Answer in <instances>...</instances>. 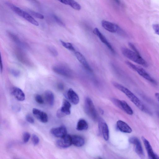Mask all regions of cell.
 I'll return each instance as SVG.
<instances>
[{
    "mask_svg": "<svg viewBox=\"0 0 159 159\" xmlns=\"http://www.w3.org/2000/svg\"><path fill=\"white\" fill-rule=\"evenodd\" d=\"M155 96L157 100L159 102V93H155Z\"/></svg>",
    "mask_w": 159,
    "mask_h": 159,
    "instance_id": "obj_40",
    "label": "cell"
},
{
    "mask_svg": "<svg viewBox=\"0 0 159 159\" xmlns=\"http://www.w3.org/2000/svg\"><path fill=\"white\" fill-rule=\"evenodd\" d=\"M112 101L115 105L123 110L127 114L130 115H133V111L132 109L125 101L113 98L112 99Z\"/></svg>",
    "mask_w": 159,
    "mask_h": 159,
    "instance_id": "obj_6",
    "label": "cell"
},
{
    "mask_svg": "<svg viewBox=\"0 0 159 159\" xmlns=\"http://www.w3.org/2000/svg\"><path fill=\"white\" fill-rule=\"evenodd\" d=\"M48 50L54 56H57L58 54L57 50L53 47H49Z\"/></svg>",
    "mask_w": 159,
    "mask_h": 159,
    "instance_id": "obj_34",
    "label": "cell"
},
{
    "mask_svg": "<svg viewBox=\"0 0 159 159\" xmlns=\"http://www.w3.org/2000/svg\"><path fill=\"white\" fill-rule=\"evenodd\" d=\"M30 12L32 16L37 18L41 19H43L44 18V16L39 13L32 11H30Z\"/></svg>",
    "mask_w": 159,
    "mask_h": 159,
    "instance_id": "obj_29",
    "label": "cell"
},
{
    "mask_svg": "<svg viewBox=\"0 0 159 159\" xmlns=\"http://www.w3.org/2000/svg\"><path fill=\"white\" fill-rule=\"evenodd\" d=\"M93 32L98 37L102 42L106 45L112 53L114 54L115 53V51L111 44L108 41L105 36L100 32L98 28H95L93 30Z\"/></svg>",
    "mask_w": 159,
    "mask_h": 159,
    "instance_id": "obj_11",
    "label": "cell"
},
{
    "mask_svg": "<svg viewBox=\"0 0 159 159\" xmlns=\"http://www.w3.org/2000/svg\"><path fill=\"white\" fill-rule=\"evenodd\" d=\"M8 34L10 38L14 42L21 46L23 47L24 46L25 47L26 46V45L24 43L22 42L18 37L15 34L10 32H8Z\"/></svg>",
    "mask_w": 159,
    "mask_h": 159,
    "instance_id": "obj_27",
    "label": "cell"
},
{
    "mask_svg": "<svg viewBox=\"0 0 159 159\" xmlns=\"http://www.w3.org/2000/svg\"><path fill=\"white\" fill-rule=\"evenodd\" d=\"M147 151L149 159H157V155L155 153L149 142L144 137L142 138Z\"/></svg>",
    "mask_w": 159,
    "mask_h": 159,
    "instance_id": "obj_15",
    "label": "cell"
},
{
    "mask_svg": "<svg viewBox=\"0 0 159 159\" xmlns=\"http://www.w3.org/2000/svg\"><path fill=\"white\" fill-rule=\"evenodd\" d=\"M102 27L106 30L112 33L124 34V31L117 25L109 21L103 20L101 21Z\"/></svg>",
    "mask_w": 159,
    "mask_h": 159,
    "instance_id": "obj_5",
    "label": "cell"
},
{
    "mask_svg": "<svg viewBox=\"0 0 159 159\" xmlns=\"http://www.w3.org/2000/svg\"><path fill=\"white\" fill-rule=\"evenodd\" d=\"M71 136L72 143L75 146L77 147H80L84 144L85 140L82 137L76 135Z\"/></svg>",
    "mask_w": 159,
    "mask_h": 159,
    "instance_id": "obj_21",
    "label": "cell"
},
{
    "mask_svg": "<svg viewBox=\"0 0 159 159\" xmlns=\"http://www.w3.org/2000/svg\"><path fill=\"white\" fill-rule=\"evenodd\" d=\"M26 119L29 123L33 124L34 122V120L33 118L30 115L28 114L26 115Z\"/></svg>",
    "mask_w": 159,
    "mask_h": 159,
    "instance_id": "obj_38",
    "label": "cell"
},
{
    "mask_svg": "<svg viewBox=\"0 0 159 159\" xmlns=\"http://www.w3.org/2000/svg\"><path fill=\"white\" fill-rule=\"evenodd\" d=\"M128 45L133 50V51L136 53L140 55L139 51L133 43L130 42H129L128 43Z\"/></svg>",
    "mask_w": 159,
    "mask_h": 159,
    "instance_id": "obj_35",
    "label": "cell"
},
{
    "mask_svg": "<svg viewBox=\"0 0 159 159\" xmlns=\"http://www.w3.org/2000/svg\"><path fill=\"white\" fill-rule=\"evenodd\" d=\"M32 140L33 144L34 145H37L39 142V139L35 134H33L32 136Z\"/></svg>",
    "mask_w": 159,
    "mask_h": 159,
    "instance_id": "obj_32",
    "label": "cell"
},
{
    "mask_svg": "<svg viewBox=\"0 0 159 159\" xmlns=\"http://www.w3.org/2000/svg\"><path fill=\"white\" fill-rule=\"evenodd\" d=\"M35 100L39 104H43L44 103V100L43 98L39 94H37L35 95Z\"/></svg>",
    "mask_w": 159,
    "mask_h": 159,
    "instance_id": "obj_31",
    "label": "cell"
},
{
    "mask_svg": "<svg viewBox=\"0 0 159 159\" xmlns=\"http://www.w3.org/2000/svg\"><path fill=\"white\" fill-rule=\"evenodd\" d=\"M60 42L62 45L65 48L72 51H75L74 47L71 43L65 42L62 40H61Z\"/></svg>",
    "mask_w": 159,
    "mask_h": 159,
    "instance_id": "obj_28",
    "label": "cell"
},
{
    "mask_svg": "<svg viewBox=\"0 0 159 159\" xmlns=\"http://www.w3.org/2000/svg\"><path fill=\"white\" fill-rule=\"evenodd\" d=\"M71 107V105L70 102L67 100L64 99L63 101L62 106L57 111L61 116L63 117L66 115H70Z\"/></svg>",
    "mask_w": 159,
    "mask_h": 159,
    "instance_id": "obj_14",
    "label": "cell"
},
{
    "mask_svg": "<svg viewBox=\"0 0 159 159\" xmlns=\"http://www.w3.org/2000/svg\"><path fill=\"white\" fill-rule=\"evenodd\" d=\"M121 52L125 57L132 61L145 67L148 66L147 62L142 58L140 55L126 48H122Z\"/></svg>",
    "mask_w": 159,
    "mask_h": 159,
    "instance_id": "obj_2",
    "label": "cell"
},
{
    "mask_svg": "<svg viewBox=\"0 0 159 159\" xmlns=\"http://www.w3.org/2000/svg\"><path fill=\"white\" fill-rule=\"evenodd\" d=\"M30 137V134L27 132H25L23 135V140L24 143H26L29 140Z\"/></svg>",
    "mask_w": 159,
    "mask_h": 159,
    "instance_id": "obj_33",
    "label": "cell"
},
{
    "mask_svg": "<svg viewBox=\"0 0 159 159\" xmlns=\"http://www.w3.org/2000/svg\"><path fill=\"white\" fill-rule=\"evenodd\" d=\"M11 93L16 99L19 101H23L25 99V94L22 90L19 88H13L11 91Z\"/></svg>",
    "mask_w": 159,
    "mask_h": 159,
    "instance_id": "obj_19",
    "label": "cell"
},
{
    "mask_svg": "<svg viewBox=\"0 0 159 159\" xmlns=\"http://www.w3.org/2000/svg\"><path fill=\"white\" fill-rule=\"evenodd\" d=\"M129 142L134 146L135 151L137 154L141 157H143L144 153L142 146L139 139L135 137L130 138Z\"/></svg>",
    "mask_w": 159,
    "mask_h": 159,
    "instance_id": "obj_8",
    "label": "cell"
},
{
    "mask_svg": "<svg viewBox=\"0 0 159 159\" xmlns=\"http://www.w3.org/2000/svg\"><path fill=\"white\" fill-rule=\"evenodd\" d=\"M3 64L2 63V59H1V64H0V71L2 73V70H3Z\"/></svg>",
    "mask_w": 159,
    "mask_h": 159,
    "instance_id": "obj_41",
    "label": "cell"
},
{
    "mask_svg": "<svg viewBox=\"0 0 159 159\" xmlns=\"http://www.w3.org/2000/svg\"><path fill=\"white\" fill-rule=\"evenodd\" d=\"M152 28L156 34L159 35V24H153Z\"/></svg>",
    "mask_w": 159,
    "mask_h": 159,
    "instance_id": "obj_36",
    "label": "cell"
},
{
    "mask_svg": "<svg viewBox=\"0 0 159 159\" xmlns=\"http://www.w3.org/2000/svg\"><path fill=\"white\" fill-rule=\"evenodd\" d=\"M62 3L70 6L75 10H80L81 8L80 5L76 1L72 0H61L59 1Z\"/></svg>",
    "mask_w": 159,
    "mask_h": 159,
    "instance_id": "obj_22",
    "label": "cell"
},
{
    "mask_svg": "<svg viewBox=\"0 0 159 159\" xmlns=\"http://www.w3.org/2000/svg\"><path fill=\"white\" fill-rule=\"evenodd\" d=\"M32 112L35 117L40 122L43 123L48 122V117L45 112L35 108L33 109Z\"/></svg>",
    "mask_w": 159,
    "mask_h": 159,
    "instance_id": "obj_13",
    "label": "cell"
},
{
    "mask_svg": "<svg viewBox=\"0 0 159 159\" xmlns=\"http://www.w3.org/2000/svg\"><path fill=\"white\" fill-rule=\"evenodd\" d=\"M7 5L16 13L18 15L22 16L24 12L22 10L10 3L7 2Z\"/></svg>",
    "mask_w": 159,
    "mask_h": 159,
    "instance_id": "obj_26",
    "label": "cell"
},
{
    "mask_svg": "<svg viewBox=\"0 0 159 159\" xmlns=\"http://www.w3.org/2000/svg\"><path fill=\"white\" fill-rule=\"evenodd\" d=\"M15 52L16 57L21 62L26 65L30 64V61L21 49L16 48Z\"/></svg>",
    "mask_w": 159,
    "mask_h": 159,
    "instance_id": "obj_16",
    "label": "cell"
},
{
    "mask_svg": "<svg viewBox=\"0 0 159 159\" xmlns=\"http://www.w3.org/2000/svg\"><path fill=\"white\" fill-rule=\"evenodd\" d=\"M10 72L15 77L18 76L20 74V71L19 70L14 69H11Z\"/></svg>",
    "mask_w": 159,
    "mask_h": 159,
    "instance_id": "obj_37",
    "label": "cell"
},
{
    "mask_svg": "<svg viewBox=\"0 0 159 159\" xmlns=\"http://www.w3.org/2000/svg\"><path fill=\"white\" fill-rule=\"evenodd\" d=\"M84 110L86 114L93 120L98 119V114L92 101L89 98H86L84 102Z\"/></svg>",
    "mask_w": 159,
    "mask_h": 159,
    "instance_id": "obj_4",
    "label": "cell"
},
{
    "mask_svg": "<svg viewBox=\"0 0 159 159\" xmlns=\"http://www.w3.org/2000/svg\"><path fill=\"white\" fill-rule=\"evenodd\" d=\"M53 71L56 73L67 77H70L72 74L70 69L63 65H57L52 68Z\"/></svg>",
    "mask_w": 159,
    "mask_h": 159,
    "instance_id": "obj_7",
    "label": "cell"
},
{
    "mask_svg": "<svg viewBox=\"0 0 159 159\" xmlns=\"http://www.w3.org/2000/svg\"><path fill=\"white\" fill-rule=\"evenodd\" d=\"M114 86L117 89L124 93L128 98L141 111L150 114L151 112L139 99L132 92L122 85L113 82Z\"/></svg>",
    "mask_w": 159,
    "mask_h": 159,
    "instance_id": "obj_1",
    "label": "cell"
},
{
    "mask_svg": "<svg viewBox=\"0 0 159 159\" xmlns=\"http://www.w3.org/2000/svg\"><path fill=\"white\" fill-rule=\"evenodd\" d=\"M98 159H102V158H101L100 157H99L98 158Z\"/></svg>",
    "mask_w": 159,
    "mask_h": 159,
    "instance_id": "obj_42",
    "label": "cell"
},
{
    "mask_svg": "<svg viewBox=\"0 0 159 159\" xmlns=\"http://www.w3.org/2000/svg\"><path fill=\"white\" fill-rule=\"evenodd\" d=\"M67 96L69 100L73 104L77 105L80 101L77 94L71 89H69L67 93Z\"/></svg>",
    "mask_w": 159,
    "mask_h": 159,
    "instance_id": "obj_20",
    "label": "cell"
},
{
    "mask_svg": "<svg viewBox=\"0 0 159 159\" xmlns=\"http://www.w3.org/2000/svg\"><path fill=\"white\" fill-rule=\"evenodd\" d=\"M45 99L50 105L52 106L54 103V97L53 93L50 91H46L44 94Z\"/></svg>",
    "mask_w": 159,
    "mask_h": 159,
    "instance_id": "obj_23",
    "label": "cell"
},
{
    "mask_svg": "<svg viewBox=\"0 0 159 159\" xmlns=\"http://www.w3.org/2000/svg\"><path fill=\"white\" fill-rule=\"evenodd\" d=\"M116 126L118 129L121 132L130 133L132 132L131 128L126 123L122 120L117 121Z\"/></svg>",
    "mask_w": 159,
    "mask_h": 159,
    "instance_id": "obj_18",
    "label": "cell"
},
{
    "mask_svg": "<svg viewBox=\"0 0 159 159\" xmlns=\"http://www.w3.org/2000/svg\"><path fill=\"white\" fill-rule=\"evenodd\" d=\"M157 114H158V116H159V112L157 113Z\"/></svg>",
    "mask_w": 159,
    "mask_h": 159,
    "instance_id": "obj_43",
    "label": "cell"
},
{
    "mask_svg": "<svg viewBox=\"0 0 159 159\" xmlns=\"http://www.w3.org/2000/svg\"><path fill=\"white\" fill-rule=\"evenodd\" d=\"M72 144L71 136L68 134L60 138L56 142L57 145L58 147L62 148L69 147Z\"/></svg>",
    "mask_w": 159,
    "mask_h": 159,
    "instance_id": "obj_9",
    "label": "cell"
},
{
    "mask_svg": "<svg viewBox=\"0 0 159 159\" xmlns=\"http://www.w3.org/2000/svg\"><path fill=\"white\" fill-rule=\"evenodd\" d=\"M53 17L56 23L59 25L62 26H65V23L57 16L55 15H53Z\"/></svg>",
    "mask_w": 159,
    "mask_h": 159,
    "instance_id": "obj_30",
    "label": "cell"
},
{
    "mask_svg": "<svg viewBox=\"0 0 159 159\" xmlns=\"http://www.w3.org/2000/svg\"><path fill=\"white\" fill-rule=\"evenodd\" d=\"M99 132L102 134L104 139L107 141L109 138V130L107 123L102 119L99 120L98 124Z\"/></svg>",
    "mask_w": 159,
    "mask_h": 159,
    "instance_id": "obj_10",
    "label": "cell"
},
{
    "mask_svg": "<svg viewBox=\"0 0 159 159\" xmlns=\"http://www.w3.org/2000/svg\"><path fill=\"white\" fill-rule=\"evenodd\" d=\"M57 87L59 89L61 90H63L64 88L63 84L61 83H59L58 84Z\"/></svg>",
    "mask_w": 159,
    "mask_h": 159,
    "instance_id": "obj_39",
    "label": "cell"
},
{
    "mask_svg": "<svg viewBox=\"0 0 159 159\" xmlns=\"http://www.w3.org/2000/svg\"><path fill=\"white\" fill-rule=\"evenodd\" d=\"M88 128V125L86 121L84 119L79 120L77 123L76 129L79 131L87 130Z\"/></svg>",
    "mask_w": 159,
    "mask_h": 159,
    "instance_id": "obj_24",
    "label": "cell"
},
{
    "mask_svg": "<svg viewBox=\"0 0 159 159\" xmlns=\"http://www.w3.org/2000/svg\"><path fill=\"white\" fill-rule=\"evenodd\" d=\"M22 17L30 23L36 26H38L39 25V24L38 21H37L31 15L25 11Z\"/></svg>",
    "mask_w": 159,
    "mask_h": 159,
    "instance_id": "obj_25",
    "label": "cell"
},
{
    "mask_svg": "<svg viewBox=\"0 0 159 159\" xmlns=\"http://www.w3.org/2000/svg\"><path fill=\"white\" fill-rule=\"evenodd\" d=\"M51 133L54 136L58 138H62L67 134L66 127L63 125L52 128L50 130Z\"/></svg>",
    "mask_w": 159,
    "mask_h": 159,
    "instance_id": "obj_12",
    "label": "cell"
},
{
    "mask_svg": "<svg viewBox=\"0 0 159 159\" xmlns=\"http://www.w3.org/2000/svg\"><path fill=\"white\" fill-rule=\"evenodd\" d=\"M75 55L79 61L86 70L90 72L92 71L85 57L81 53L78 52H75Z\"/></svg>",
    "mask_w": 159,
    "mask_h": 159,
    "instance_id": "obj_17",
    "label": "cell"
},
{
    "mask_svg": "<svg viewBox=\"0 0 159 159\" xmlns=\"http://www.w3.org/2000/svg\"><path fill=\"white\" fill-rule=\"evenodd\" d=\"M125 63L129 67L136 71L139 75L146 80L154 84L157 85L156 81L144 69L129 61H125Z\"/></svg>",
    "mask_w": 159,
    "mask_h": 159,
    "instance_id": "obj_3",
    "label": "cell"
}]
</instances>
